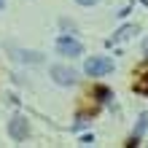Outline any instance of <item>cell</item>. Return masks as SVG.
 Wrapping results in <instances>:
<instances>
[{
  "mask_svg": "<svg viewBox=\"0 0 148 148\" xmlns=\"http://www.w3.org/2000/svg\"><path fill=\"white\" fill-rule=\"evenodd\" d=\"M84 73L92 75V78L108 75V73H113V59L110 57H89L86 65H84Z\"/></svg>",
  "mask_w": 148,
  "mask_h": 148,
  "instance_id": "6da1fadb",
  "label": "cell"
},
{
  "mask_svg": "<svg viewBox=\"0 0 148 148\" xmlns=\"http://www.w3.org/2000/svg\"><path fill=\"white\" fill-rule=\"evenodd\" d=\"M57 51L62 57H81L84 46H81V40H75L70 35H62V38H57Z\"/></svg>",
  "mask_w": 148,
  "mask_h": 148,
  "instance_id": "7a4b0ae2",
  "label": "cell"
},
{
  "mask_svg": "<svg viewBox=\"0 0 148 148\" xmlns=\"http://www.w3.org/2000/svg\"><path fill=\"white\" fill-rule=\"evenodd\" d=\"M8 135H11V140H27L30 124H27V119H24L22 113H16V116L8 121Z\"/></svg>",
  "mask_w": 148,
  "mask_h": 148,
  "instance_id": "3957f363",
  "label": "cell"
},
{
  "mask_svg": "<svg viewBox=\"0 0 148 148\" xmlns=\"http://www.w3.org/2000/svg\"><path fill=\"white\" fill-rule=\"evenodd\" d=\"M51 78H54L59 86H73L78 81V73L73 67H67V65H54L51 67Z\"/></svg>",
  "mask_w": 148,
  "mask_h": 148,
  "instance_id": "277c9868",
  "label": "cell"
},
{
  "mask_svg": "<svg viewBox=\"0 0 148 148\" xmlns=\"http://www.w3.org/2000/svg\"><path fill=\"white\" fill-rule=\"evenodd\" d=\"M132 35H137V24H124V27H119L116 32H113V38H110L108 43L113 46V43H121V40L132 38Z\"/></svg>",
  "mask_w": 148,
  "mask_h": 148,
  "instance_id": "5b68a950",
  "label": "cell"
},
{
  "mask_svg": "<svg viewBox=\"0 0 148 148\" xmlns=\"http://www.w3.org/2000/svg\"><path fill=\"white\" fill-rule=\"evenodd\" d=\"M135 89H137V92H143V94H148V73H145V75L140 78V81L135 84Z\"/></svg>",
  "mask_w": 148,
  "mask_h": 148,
  "instance_id": "8992f818",
  "label": "cell"
},
{
  "mask_svg": "<svg viewBox=\"0 0 148 148\" xmlns=\"http://www.w3.org/2000/svg\"><path fill=\"white\" fill-rule=\"evenodd\" d=\"M94 92H97V97H100L102 102H105V100L110 97V89H105V86H97V89H94Z\"/></svg>",
  "mask_w": 148,
  "mask_h": 148,
  "instance_id": "52a82bcc",
  "label": "cell"
},
{
  "mask_svg": "<svg viewBox=\"0 0 148 148\" xmlns=\"http://www.w3.org/2000/svg\"><path fill=\"white\" fill-rule=\"evenodd\" d=\"M75 3H78V5H86V8H89V5H97L100 0H75Z\"/></svg>",
  "mask_w": 148,
  "mask_h": 148,
  "instance_id": "ba28073f",
  "label": "cell"
},
{
  "mask_svg": "<svg viewBox=\"0 0 148 148\" xmlns=\"http://www.w3.org/2000/svg\"><path fill=\"white\" fill-rule=\"evenodd\" d=\"M143 54H145V57H148V38H145V40H143Z\"/></svg>",
  "mask_w": 148,
  "mask_h": 148,
  "instance_id": "9c48e42d",
  "label": "cell"
},
{
  "mask_svg": "<svg viewBox=\"0 0 148 148\" xmlns=\"http://www.w3.org/2000/svg\"><path fill=\"white\" fill-rule=\"evenodd\" d=\"M3 8H5V0H0V11H3Z\"/></svg>",
  "mask_w": 148,
  "mask_h": 148,
  "instance_id": "30bf717a",
  "label": "cell"
}]
</instances>
